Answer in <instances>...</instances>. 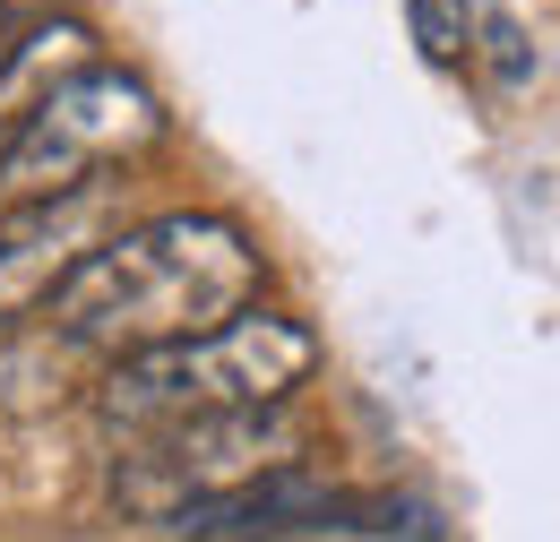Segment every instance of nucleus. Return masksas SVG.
Listing matches in <instances>:
<instances>
[{
	"label": "nucleus",
	"instance_id": "obj_1",
	"mask_svg": "<svg viewBox=\"0 0 560 542\" xmlns=\"http://www.w3.org/2000/svg\"><path fill=\"white\" fill-rule=\"evenodd\" d=\"M259 275H268V259L233 215L182 207V215H147V224L104 233L44 310L70 344L139 362V353L215 337L224 319L259 310Z\"/></svg>",
	"mask_w": 560,
	"mask_h": 542
},
{
	"label": "nucleus",
	"instance_id": "obj_2",
	"mask_svg": "<svg viewBox=\"0 0 560 542\" xmlns=\"http://www.w3.org/2000/svg\"><path fill=\"white\" fill-rule=\"evenodd\" d=\"M319 370V337L284 310H242L224 319L215 337L164 344L139 362H113L104 379V431L121 439H155V431H182V422H224V413H268L293 405V388Z\"/></svg>",
	"mask_w": 560,
	"mask_h": 542
},
{
	"label": "nucleus",
	"instance_id": "obj_3",
	"mask_svg": "<svg viewBox=\"0 0 560 542\" xmlns=\"http://www.w3.org/2000/svg\"><path fill=\"white\" fill-rule=\"evenodd\" d=\"M147 146H164V104L155 86L130 69L78 61L70 78H52L0 138V207H44L104 190V173L139 164Z\"/></svg>",
	"mask_w": 560,
	"mask_h": 542
},
{
	"label": "nucleus",
	"instance_id": "obj_4",
	"mask_svg": "<svg viewBox=\"0 0 560 542\" xmlns=\"http://www.w3.org/2000/svg\"><path fill=\"white\" fill-rule=\"evenodd\" d=\"M302 422L293 405L268 413H224V422H182V431H155V439H130V457L113 466V499L121 517L139 526H182L215 499L250 491V482H277L302 466Z\"/></svg>",
	"mask_w": 560,
	"mask_h": 542
},
{
	"label": "nucleus",
	"instance_id": "obj_5",
	"mask_svg": "<svg viewBox=\"0 0 560 542\" xmlns=\"http://www.w3.org/2000/svg\"><path fill=\"white\" fill-rule=\"evenodd\" d=\"M104 241V190H78V199H44V207H0V337L26 328L70 268Z\"/></svg>",
	"mask_w": 560,
	"mask_h": 542
},
{
	"label": "nucleus",
	"instance_id": "obj_6",
	"mask_svg": "<svg viewBox=\"0 0 560 542\" xmlns=\"http://www.w3.org/2000/svg\"><path fill=\"white\" fill-rule=\"evenodd\" d=\"M208 542H431V517H422V508H397V499H337L328 517L250 526V534H208Z\"/></svg>",
	"mask_w": 560,
	"mask_h": 542
},
{
	"label": "nucleus",
	"instance_id": "obj_7",
	"mask_svg": "<svg viewBox=\"0 0 560 542\" xmlns=\"http://www.w3.org/2000/svg\"><path fill=\"white\" fill-rule=\"evenodd\" d=\"M406 26H415V44H422L431 69L475 61V0H406Z\"/></svg>",
	"mask_w": 560,
	"mask_h": 542
},
{
	"label": "nucleus",
	"instance_id": "obj_8",
	"mask_svg": "<svg viewBox=\"0 0 560 542\" xmlns=\"http://www.w3.org/2000/svg\"><path fill=\"white\" fill-rule=\"evenodd\" d=\"M475 52L491 61V78H500V86H526V69H535L526 35H517V17H500V9L483 17V44H475Z\"/></svg>",
	"mask_w": 560,
	"mask_h": 542
},
{
	"label": "nucleus",
	"instance_id": "obj_9",
	"mask_svg": "<svg viewBox=\"0 0 560 542\" xmlns=\"http://www.w3.org/2000/svg\"><path fill=\"white\" fill-rule=\"evenodd\" d=\"M9 52H18V35H9V9H0V69H9Z\"/></svg>",
	"mask_w": 560,
	"mask_h": 542
},
{
	"label": "nucleus",
	"instance_id": "obj_10",
	"mask_svg": "<svg viewBox=\"0 0 560 542\" xmlns=\"http://www.w3.org/2000/svg\"><path fill=\"white\" fill-rule=\"evenodd\" d=\"M9 121H18V113H0V138H9Z\"/></svg>",
	"mask_w": 560,
	"mask_h": 542
}]
</instances>
